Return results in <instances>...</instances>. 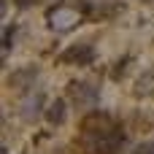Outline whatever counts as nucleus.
Instances as JSON below:
<instances>
[{
    "label": "nucleus",
    "instance_id": "10",
    "mask_svg": "<svg viewBox=\"0 0 154 154\" xmlns=\"http://www.w3.org/2000/svg\"><path fill=\"white\" fill-rule=\"evenodd\" d=\"M135 154H154V143H143V146H141Z\"/></svg>",
    "mask_w": 154,
    "mask_h": 154
},
{
    "label": "nucleus",
    "instance_id": "2",
    "mask_svg": "<svg viewBox=\"0 0 154 154\" xmlns=\"http://www.w3.org/2000/svg\"><path fill=\"white\" fill-rule=\"evenodd\" d=\"M125 143V135L119 130H108V133H100V135H92V149L95 154H116Z\"/></svg>",
    "mask_w": 154,
    "mask_h": 154
},
{
    "label": "nucleus",
    "instance_id": "3",
    "mask_svg": "<svg viewBox=\"0 0 154 154\" xmlns=\"http://www.w3.org/2000/svg\"><path fill=\"white\" fill-rule=\"evenodd\" d=\"M60 60L68 65H89L95 60V49H92V43H73L70 49L62 51Z\"/></svg>",
    "mask_w": 154,
    "mask_h": 154
},
{
    "label": "nucleus",
    "instance_id": "6",
    "mask_svg": "<svg viewBox=\"0 0 154 154\" xmlns=\"http://www.w3.org/2000/svg\"><path fill=\"white\" fill-rule=\"evenodd\" d=\"M108 125H111V119H108L106 114H92V116H87V119H84V130H87V133H92V135L108 133Z\"/></svg>",
    "mask_w": 154,
    "mask_h": 154
},
{
    "label": "nucleus",
    "instance_id": "11",
    "mask_svg": "<svg viewBox=\"0 0 154 154\" xmlns=\"http://www.w3.org/2000/svg\"><path fill=\"white\" fill-rule=\"evenodd\" d=\"M32 3H35V0H16V5H19V8H27V5H32Z\"/></svg>",
    "mask_w": 154,
    "mask_h": 154
},
{
    "label": "nucleus",
    "instance_id": "9",
    "mask_svg": "<svg viewBox=\"0 0 154 154\" xmlns=\"http://www.w3.org/2000/svg\"><path fill=\"white\" fill-rule=\"evenodd\" d=\"M41 103H43V97H32V100L24 106V108H27V111H24V116H32V114H35V106H41Z\"/></svg>",
    "mask_w": 154,
    "mask_h": 154
},
{
    "label": "nucleus",
    "instance_id": "8",
    "mask_svg": "<svg viewBox=\"0 0 154 154\" xmlns=\"http://www.w3.org/2000/svg\"><path fill=\"white\" fill-rule=\"evenodd\" d=\"M154 92V73H143L138 81H135V95L138 97H146Z\"/></svg>",
    "mask_w": 154,
    "mask_h": 154
},
{
    "label": "nucleus",
    "instance_id": "5",
    "mask_svg": "<svg viewBox=\"0 0 154 154\" xmlns=\"http://www.w3.org/2000/svg\"><path fill=\"white\" fill-rule=\"evenodd\" d=\"M35 79H38V70H35V68H24V70L11 73L8 84H11V87H16V89H27V87H30Z\"/></svg>",
    "mask_w": 154,
    "mask_h": 154
},
{
    "label": "nucleus",
    "instance_id": "7",
    "mask_svg": "<svg viewBox=\"0 0 154 154\" xmlns=\"http://www.w3.org/2000/svg\"><path fill=\"white\" fill-rule=\"evenodd\" d=\"M65 116H68V106H65V100H54V103L46 108V119H49L51 125H62Z\"/></svg>",
    "mask_w": 154,
    "mask_h": 154
},
{
    "label": "nucleus",
    "instance_id": "4",
    "mask_svg": "<svg viewBox=\"0 0 154 154\" xmlns=\"http://www.w3.org/2000/svg\"><path fill=\"white\" fill-rule=\"evenodd\" d=\"M70 95H73L76 103L84 106V108H92V106L97 103V89H95L92 84H73V87H70Z\"/></svg>",
    "mask_w": 154,
    "mask_h": 154
},
{
    "label": "nucleus",
    "instance_id": "1",
    "mask_svg": "<svg viewBox=\"0 0 154 154\" xmlns=\"http://www.w3.org/2000/svg\"><path fill=\"white\" fill-rule=\"evenodd\" d=\"M81 16H84L81 5H76V3L68 0V3H57V5H51L49 14H46V22H49L51 30L65 32V30H73V27L81 22Z\"/></svg>",
    "mask_w": 154,
    "mask_h": 154
}]
</instances>
